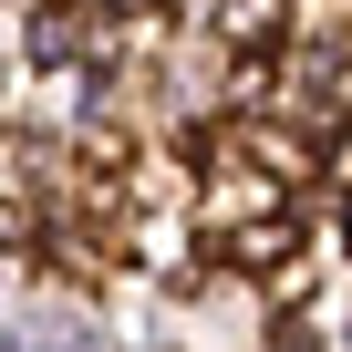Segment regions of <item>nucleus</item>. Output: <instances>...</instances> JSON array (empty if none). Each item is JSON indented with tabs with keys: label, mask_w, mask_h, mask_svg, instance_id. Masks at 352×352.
Returning a JSON list of instances; mask_svg holds the SVG:
<instances>
[{
	"label": "nucleus",
	"mask_w": 352,
	"mask_h": 352,
	"mask_svg": "<svg viewBox=\"0 0 352 352\" xmlns=\"http://www.w3.org/2000/svg\"><path fill=\"white\" fill-rule=\"evenodd\" d=\"M342 239H352V208H342Z\"/></svg>",
	"instance_id": "obj_4"
},
{
	"label": "nucleus",
	"mask_w": 352,
	"mask_h": 352,
	"mask_svg": "<svg viewBox=\"0 0 352 352\" xmlns=\"http://www.w3.org/2000/svg\"><path fill=\"white\" fill-rule=\"evenodd\" d=\"M290 249H300V228H290V218H249V228H239V270H280Z\"/></svg>",
	"instance_id": "obj_1"
},
{
	"label": "nucleus",
	"mask_w": 352,
	"mask_h": 352,
	"mask_svg": "<svg viewBox=\"0 0 352 352\" xmlns=\"http://www.w3.org/2000/svg\"><path fill=\"white\" fill-rule=\"evenodd\" d=\"M0 249H32V218L21 208H0Z\"/></svg>",
	"instance_id": "obj_2"
},
{
	"label": "nucleus",
	"mask_w": 352,
	"mask_h": 352,
	"mask_svg": "<svg viewBox=\"0 0 352 352\" xmlns=\"http://www.w3.org/2000/svg\"><path fill=\"white\" fill-rule=\"evenodd\" d=\"M104 11H155V0H104Z\"/></svg>",
	"instance_id": "obj_3"
}]
</instances>
